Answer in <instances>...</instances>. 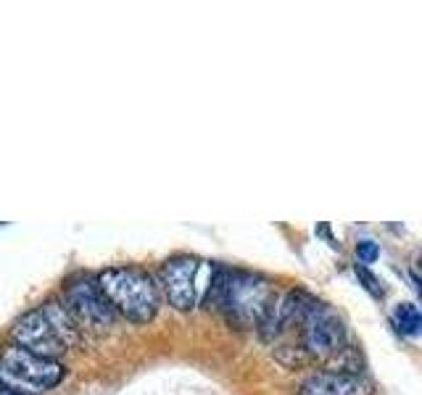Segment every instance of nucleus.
Wrapping results in <instances>:
<instances>
[{"label":"nucleus","mask_w":422,"mask_h":395,"mask_svg":"<svg viewBox=\"0 0 422 395\" xmlns=\"http://www.w3.org/2000/svg\"><path fill=\"white\" fill-rule=\"evenodd\" d=\"M356 256H359V261H364V264H372L375 258L380 256V248H378V243H372V240H359V243H356Z\"/></svg>","instance_id":"nucleus-11"},{"label":"nucleus","mask_w":422,"mask_h":395,"mask_svg":"<svg viewBox=\"0 0 422 395\" xmlns=\"http://www.w3.org/2000/svg\"><path fill=\"white\" fill-rule=\"evenodd\" d=\"M95 282L103 290V296L109 298L111 306L119 308L121 314L135 324L151 322L156 311H159V290L153 285L151 274L143 272V269H106Z\"/></svg>","instance_id":"nucleus-3"},{"label":"nucleus","mask_w":422,"mask_h":395,"mask_svg":"<svg viewBox=\"0 0 422 395\" xmlns=\"http://www.w3.org/2000/svg\"><path fill=\"white\" fill-rule=\"evenodd\" d=\"M66 311L77 322V327L82 324L92 332H103L114 327V316H116L109 298L103 296L98 282L92 279H80L66 290Z\"/></svg>","instance_id":"nucleus-5"},{"label":"nucleus","mask_w":422,"mask_h":395,"mask_svg":"<svg viewBox=\"0 0 422 395\" xmlns=\"http://www.w3.org/2000/svg\"><path fill=\"white\" fill-rule=\"evenodd\" d=\"M198 272H201V261L191 256H177L167 261L161 269V282H164V293L169 298V303L177 311H191L198 300Z\"/></svg>","instance_id":"nucleus-7"},{"label":"nucleus","mask_w":422,"mask_h":395,"mask_svg":"<svg viewBox=\"0 0 422 395\" xmlns=\"http://www.w3.org/2000/svg\"><path fill=\"white\" fill-rule=\"evenodd\" d=\"M209 303L222 308L232 324L253 327L264 319L275 303L270 282L248 272H224L217 269L209 287Z\"/></svg>","instance_id":"nucleus-1"},{"label":"nucleus","mask_w":422,"mask_h":395,"mask_svg":"<svg viewBox=\"0 0 422 395\" xmlns=\"http://www.w3.org/2000/svg\"><path fill=\"white\" fill-rule=\"evenodd\" d=\"M303 346L312 356H320V358H327V356L343 351V343H346V327L338 319L335 311H330L327 306H317L312 308V314L303 319Z\"/></svg>","instance_id":"nucleus-6"},{"label":"nucleus","mask_w":422,"mask_h":395,"mask_svg":"<svg viewBox=\"0 0 422 395\" xmlns=\"http://www.w3.org/2000/svg\"><path fill=\"white\" fill-rule=\"evenodd\" d=\"M11 335L16 340V346L24 351L42 356V358H56L59 353L77 346L80 329L66 306L45 303V306L21 316L11 329Z\"/></svg>","instance_id":"nucleus-2"},{"label":"nucleus","mask_w":422,"mask_h":395,"mask_svg":"<svg viewBox=\"0 0 422 395\" xmlns=\"http://www.w3.org/2000/svg\"><path fill=\"white\" fill-rule=\"evenodd\" d=\"M396 327H399V332L402 335H409V337H417L422 329V316H420V308L414 306V303H402V306L396 308Z\"/></svg>","instance_id":"nucleus-9"},{"label":"nucleus","mask_w":422,"mask_h":395,"mask_svg":"<svg viewBox=\"0 0 422 395\" xmlns=\"http://www.w3.org/2000/svg\"><path fill=\"white\" fill-rule=\"evenodd\" d=\"M64 379V364L56 358H42L19 346L0 353V382L3 390L16 395H40Z\"/></svg>","instance_id":"nucleus-4"},{"label":"nucleus","mask_w":422,"mask_h":395,"mask_svg":"<svg viewBox=\"0 0 422 395\" xmlns=\"http://www.w3.org/2000/svg\"><path fill=\"white\" fill-rule=\"evenodd\" d=\"M356 276L362 279V285L370 290L372 296H378V298H382V285H380V279L372 274L370 269L364 267V264H356Z\"/></svg>","instance_id":"nucleus-10"},{"label":"nucleus","mask_w":422,"mask_h":395,"mask_svg":"<svg viewBox=\"0 0 422 395\" xmlns=\"http://www.w3.org/2000/svg\"><path fill=\"white\" fill-rule=\"evenodd\" d=\"M301 395H370V387L359 375L320 372L303 382Z\"/></svg>","instance_id":"nucleus-8"}]
</instances>
